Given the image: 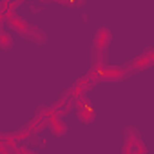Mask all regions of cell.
Instances as JSON below:
<instances>
[{"instance_id": "cell-1", "label": "cell", "mask_w": 154, "mask_h": 154, "mask_svg": "<svg viewBox=\"0 0 154 154\" xmlns=\"http://www.w3.org/2000/svg\"><path fill=\"white\" fill-rule=\"evenodd\" d=\"M111 42V33L107 27H100L94 35V44H93V65L103 67L105 58H107V45Z\"/></svg>"}, {"instance_id": "cell-2", "label": "cell", "mask_w": 154, "mask_h": 154, "mask_svg": "<svg viewBox=\"0 0 154 154\" xmlns=\"http://www.w3.org/2000/svg\"><path fill=\"white\" fill-rule=\"evenodd\" d=\"M123 152H145V147L140 140V134L134 127H127L125 129V145H123Z\"/></svg>"}, {"instance_id": "cell-3", "label": "cell", "mask_w": 154, "mask_h": 154, "mask_svg": "<svg viewBox=\"0 0 154 154\" xmlns=\"http://www.w3.org/2000/svg\"><path fill=\"white\" fill-rule=\"evenodd\" d=\"M9 26H11L17 33H20V35H24V36H27V38H29V35H31V31H33V26L27 24L22 17H17V15H11V17H9Z\"/></svg>"}, {"instance_id": "cell-4", "label": "cell", "mask_w": 154, "mask_h": 154, "mask_svg": "<svg viewBox=\"0 0 154 154\" xmlns=\"http://www.w3.org/2000/svg\"><path fill=\"white\" fill-rule=\"evenodd\" d=\"M49 129H51V132H53L54 136H63V134L67 132V125H65L60 118H56V116L51 118V122H49Z\"/></svg>"}, {"instance_id": "cell-5", "label": "cell", "mask_w": 154, "mask_h": 154, "mask_svg": "<svg viewBox=\"0 0 154 154\" xmlns=\"http://www.w3.org/2000/svg\"><path fill=\"white\" fill-rule=\"evenodd\" d=\"M94 118V111L91 109V107H80V111H78V120H82V122H91Z\"/></svg>"}, {"instance_id": "cell-6", "label": "cell", "mask_w": 154, "mask_h": 154, "mask_svg": "<svg viewBox=\"0 0 154 154\" xmlns=\"http://www.w3.org/2000/svg\"><path fill=\"white\" fill-rule=\"evenodd\" d=\"M11 45H13L11 36H9V35H6V33H0V47H2V49H9Z\"/></svg>"}]
</instances>
